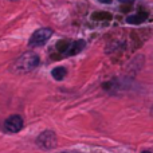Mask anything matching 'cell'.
Masks as SVG:
<instances>
[{"instance_id":"1","label":"cell","mask_w":153,"mask_h":153,"mask_svg":"<svg viewBox=\"0 0 153 153\" xmlns=\"http://www.w3.org/2000/svg\"><path fill=\"white\" fill-rule=\"evenodd\" d=\"M40 63L39 55L32 51H27V53L22 54L19 58H16V61L11 66V71L15 74H24V73H30L38 67V65Z\"/></svg>"},{"instance_id":"13","label":"cell","mask_w":153,"mask_h":153,"mask_svg":"<svg viewBox=\"0 0 153 153\" xmlns=\"http://www.w3.org/2000/svg\"><path fill=\"white\" fill-rule=\"evenodd\" d=\"M63 153H67V152H63Z\"/></svg>"},{"instance_id":"8","label":"cell","mask_w":153,"mask_h":153,"mask_svg":"<svg viewBox=\"0 0 153 153\" xmlns=\"http://www.w3.org/2000/svg\"><path fill=\"white\" fill-rule=\"evenodd\" d=\"M67 74V70L65 69V67H55V69H53V71H51V76H53L55 81H62V79L66 76Z\"/></svg>"},{"instance_id":"2","label":"cell","mask_w":153,"mask_h":153,"mask_svg":"<svg viewBox=\"0 0 153 153\" xmlns=\"http://www.w3.org/2000/svg\"><path fill=\"white\" fill-rule=\"evenodd\" d=\"M53 30L48 28V27H45V28H39L31 35L28 40V46L30 47H40V46L46 45L48 39L53 36Z\"/></svg>"},{"instance_id":"11","label":"cell","mask_w":153,"mask_h":153,"mask_svg":"<svg viewBox=\"0 0 153 153\" xmlns=\"http://www.w3.org/2000/svg\"><path fill=\"white\" fill-rule=\"evenodd\" d=\"M141 153H151L149 151H144V152H141Z\"/></svg>"},{"instance_id":"6","label":"cell","mask_w":153,"mask_h":153,"mask_svg":"<svg viewBox=\"0 0 153 153\" xmlns=\"http://www.w3.org/2000/svg\"><path fill=\"white\" fill-rule=\"evenodd\" d=\"M148 15L149 13L146 12V11H140V12L134 13V15H130L126 18V22L129 24H141L143 22H145L146 19H148Z\"/></svg>"},{"instance_id":"12","label":"cell","mask_w":153,"mask_h":153,"mask_svg":"<svg viewBox=\"0 0 153 153\" xmlns=\"http://www.w3.org/2000/svg\"><path fill=\"white\" fill-rule=\"evenodd\" d=\"M10 1H16V0H10Z\"/></svg>"},{"instance_id":"7","label":"cell","mask_w":153,"mask_h":153,"mask_svg":"<svg viewBox=\"0 0 153 153\" xmlns=\"http://www.w3.org/2000/svg\"><path fill=\"white\" fill-rule=\"evenodd\" d=\"M91 19L95 22H108L111 20V13L105 12V11H97V12H93Z\"/></svg>"},{"instance_id":"10","label":"cell","mask_w":153,"mask_h":153,"mask_svg":"<svg viewBox=\"0 0 153 153\" xmlns=\"http://www.w3.org/2000/svg\"><path fill=\"white\" fill-rule=\"evenodd\" d=\"M98 1L102 3V4H110V3L113 1V0H98Z\"/></svg>"},{"instance_id":"4","label":"cell","mask_w":153,"mask_h":153,"mask_svg":"<svg viewBox=\"0 0 153 153\" xmlns=\"http://www.w3.org/2000/svg\"><path fill=\"white\" fill-rule=\"evenodd\" d=\"M36 144L42 149H46V151L55 148V145H56V134L54 132H51V130H46V132L40 133V134L38 136Z\"/></svg>"},{"instance_id":"5","label":"cell","mask_w":153,"mask_h":153,"mask_svg":"<svg viewBox=\"0 0 153 153\" xmlns=\"http://www.w3.org/2000/svg\"><path fill=\"white\" fill-rule=\"evenodd\" d=\"M86 47V42L82 39L79 40H74V42H70L69 46H67V50L65 53V56H73V55H76L79 54L83 48Z\"/></svg>"},{"instance_id":"9","label":"cell","mask_w":153,"mask_h":153,"mask_svg":"<svg viewBox=\"0 0 153 153\" xmlns=\"http://www.w3.org/2000/svg\"><path fill=\"white\" fill-rule=\"evenodd\" d=\"M120 3H122V4H133V3H134V0H118Z\"/></svg>"},{"instance_id":"3","label":"cell","mask_w":153,"mask_h":153,"mask_svg":"<svg viewBox=\"0 0 153 153\" xmlns=\"http://www.w3.org/2000/svg\"><path fill=\"white\" fill-rule=\"evenodd\" d=\"M3 126H4V130L7 133H10V134H15V133L20 132V130L23 129L24 121L19 114H12V116H10L8 118H5Z\"/></svg>"}]
</instances>
